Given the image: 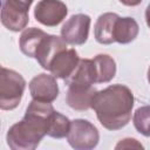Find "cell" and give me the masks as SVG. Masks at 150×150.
I'll use <instances>...</instances> for the list:
<instances>
[{"instance_id":"cell-14","label":"cell","mask_w":150,"mask_h":150,"mask_svg":"<svg viewBox=\"0 0 150 150\" xmlns=\"http://www.w3.org/2000/svg\"><path fill=\"white\" fill-rule=\"evenodd\" d=\"M96 83H105L112 80L116 74V63L112 57L105 54H100L93 59Z\"/></svg>"},{"instance_id":"cell-20","label":"cell","mask_w":150,"mask_h":150,"mask_svg":"<svg viewBox=\"0 0 150 150\" xmlns=\"http://www.w3.org/2000/svg\"><path fill=\"white\" fill-rule=\"evenodd\" d=\"M145 19H146V25H148L149 28H150V4L148 5L146 11H145Z\"/></svg>"},{"instance_id":"cell-13","label":"cell","mask_w":150,"mask_h":150,"mask_svg":"<svg viewBox=\"0 0 150 150\" xmlns=\"http://www.w3.org/2000/svg\"><path fill=\"white\" fill-rule=\"evenodd\" d=\"M138 23L132 18H120L114 26V40L118 43H129L138 35Z\"/></svg>"},{"instance_id":"cell-6","label":"cell","mask_w":150,"mask_h":150,"mask_svg":"<svg viewBox=\"0 0 150 150\" xmlns=\"http://www.w3.org/2000/svg\"><path fill=\"white\" fill-rule=\"evenodd\" d=\"M90 18L86 14L70 16L61 28L62 39L69 45H83L89 34Z\"/></svg>"},{"instance_id":"cell-5","label":"cell","mask_w":150,"mask_h":150,"mask_svg":"<svg viewBox=\"0 0 150 150\" xmlns=\"http://www.w3.org/2000/svg\"><path fill=\"white\" fill-rule=\"evenodd\" d=\"M67 139L70 146L76 150H90L97 145L100 135L94 124L79 118L70 122Z\"/></svg>"},{"instance_id":"cell-11","label":"cell","mask_w":150,"mask_h":150,"mask_svg":"<svg viewBox=\"0 0 150 150\" xmlns=\"http://www.w3.org/2000/svg\"><path fill=\"white\" fill-rule=\"evenodd\" d=\"M95 94L96 89L93 86L69 83L66 102L70 108L75 110H87L91 108V101Z\"/></svg>"},{"instance_id":"cell-8","label":"cell","mask_w":150,"mask_h":150,"mask_svg":"<svg viewBox=\"0 0 150 150\" xmlns=\"http://www.w3.org/2000/svg\"><path fill=\"white\" fill-rule=\"evenodd\" d=\"M29 91L33 100L52 103L59 95V87L55 76L39 74L29 82Z\"/></svg>"},{"instance_id":"cell-4","label":"cell","mask_w":150,"mask_h":150,"mask_svg":"<svg viewBox=\"0 0 150 150\" xmlns=\"http://www.w3.org/2000/svg\"><path fill=\"white\" fill-rule=\"evenodd\" d=\"M32 2L33 0H2V25L12 32L23 29L29 21L28 11Z\"/></svg>"},{"instance_id":"cell-10","label":"cell","mask_w":150,"mask_h":150,"mask_svg":"<svg viewBox=\"0 0 150 150\" xmlns=\"http://www.w3.org/2000/svg\"><path fill=\"white\" fill-rule=\"evenodd\" d=\"M80 63L79 54L75 49H64L60 52L49 66V71L55 77L67 80L71 76Z\"/></svg>"},{"instance_id":"cell-19","label":"cell","mask_w":150,"mask_h":150,"mask_svg":"<svg viewBox=\"0 0 150 150\" xmlns=\"http://www.w3.org/2000/svg\"><path fill=\"white\" fill-rule=\"evenodd\" d=\"M123 5H125V6H137V5H139L141 2H142V0H120Z\"/></svg>"},{"instance_id":"cell-21","label":"cell","mask_w":150,"mask_h":150,"mask_svg":"<svg viewBox=\"0 0 150 150\" xmlns=\"http://www.w3.org/2000/svg\"><path fill=\"white\" fill-rule=\"evenodd\" d=\"M148 81H149V83H150V67H149V69H148Z\"/></svg>"},{"instance_id":"cell-7","label":"cell","mask_w":150,"mask_h":150,"mask_svg":"<svg viewBox=\"0 0 150 150\" xmlns=\"http://www.w3.org/2000/svg\"><path fill=\"white\" fill-rule=\"evenodd\" d=\"M67 12V6L60 0H41L35 6L34 16L40 23L55 27L66 18Z\"/></svg>"},{"instance_id":"cell-16","label":"cell","mask_w":150,"mask_h":150,"mask_svg":"<svg viewBox=\"0 0 150 150\" xmlns=\"http://www.w3.org/2000/svg\"><path fill=\"white\" fill-rule=\"evenodd\" d=\"M70 121L62 114L54 111L49 120V128L47 135L53 138H63L68 135Z\"/></svg>"},{"instance_id":"cell-17","label":"cell","mask_w":150,"mask_h":150,"mask_svg":"<svg viewBox=\"0 0 150 150\" xmlns=\"http://www.w3.org/2000/svg\"><path fill=\"white\" fill-rule=\"evenodd\" d=\"M134 125L139 134L150 137V105H143L135 111Z\"/></svg>"},{"instance_id":"cell-9","label":"cell","mask_w":150,"mask_h":150,"mask_svg":"<svg viewBox=\"0 0 150 150\" xmlns=\"http://www.w3.org/2000/svg\"><path fill=\"white\" fill-rule=\"evenodd\" d=\"M64 49H67V42L62 38L47 34L36 49L35 59L42 68L49 70V66L54 57Z\"/></svg>"},{"instance_id":"cell-1","label":"cell","mask_w":150,"mask_h":150,"mask_svg":"<svg viewBox=\"0 0 150 150\" xmlns=\"http://www.w3.org/2000/svg\"><path fill=\"white\" fill-rule=\"evenodd\" d=\"M50 102L33 100L22 121L12 125L7 132V144L13 150H33L48 132L49 120L54 112Z\"/></svg>"},{"instance_id":"cell-2","label":"cell","mask_w":150,"mask_h":150,"mask_svg":"<svg viewBox=\"0 0 150 150\" xmlns=\"http://www.w3.org/2000/svg\"><path fill=\"white\" fill-rule=\"evenodd\" d=\"M134 95L123 84L109 86L96 91L91 101L100 123L108 130H118L125 127L131 118Z\"/></svg>"},{"instance_id":"cell-15","label":"cell","mask_w":150,"mask_h":150,"mask_svg":"<svg viewBox=\"0 0 150 150\" xmlns=\"http://www.w3.org/2000/svg\"><path fill=\"white\" fill-rule=\"evenodd\" d=\"M46 35L47 33L35 27L25 29L19 40V46H20L21 52L28 57H35L36 49Z\"/></svg>"},{"instance_id":"cell-18","label":"cell","mask_w":150,"mask_h":150,"mask_svg":"<svg viewBox=\"0 0 150 150\" xmlns=\"http://www.w3.org/2000/svg\"><path fill=\"white\" fill-rule=\"evenodd\" d=\"M129 148H137V149H143V145L139 144L136 139L134 138H125L123 141H121L117 145L116 149H129Z\"/></svg>"},{"instance_id":"cell-12","label":"cell","mask_w":150,"mask_h":150,"mask_svg":"<svg viewBox=\"0 0 150 150\" xmlns=\"http://www.w3.org/2000/svg\"><path fill=\"white\" fill-rule=\"evenodd\" d=\"M117 19L118 15L115 13H104L98 16L94 27V35L97 42L102 45H110L115 42L114 26Z\"/></svg>"},{"instance_id":"cell-3","label":"cell","mask_w":150,"mask_h":150,"mask_svg":"<svg viewBox=\"0 0 150 150\" xmlns=\"http://www.w3.org/2000/svg\"><path fill=\"white\" fill-rule=\"evenodd\" d=\"M26 87L25 79L15 70L1 68L0 74V108L12 110L16 108L22 98Z\"/></svg>"}]
</instances>
